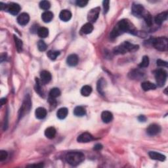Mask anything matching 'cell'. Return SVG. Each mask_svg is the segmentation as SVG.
<instances>
[{
    "instance_id": "6da1fadb",
    "label": "cell",
    "mask_w": 168,
    "mask_h": 168,
    "mask_svg": "<svg viewBox=\"0 0 168 168\" xmlns=\"http://www.w3.org/2000/svg\"><path fill=\"white\" fill-rule=\"evenodd\" d=\"M135 31L136 30L134 29L132 24L129 21L126 19H123L118 22L117 24L114 26L110 34V38L111 39H115L125 32H130L131 34H134Z\"/></svg>"
},
{
    "instance_id": "7a4b0ae2",
    "label": "cell",
    "mask_w": 168,
    "mask_h": 168,
    "mask_svg": "<svg viewBox=\"0 0 168 168\" xmlns=\"http://www.w3.org/2000/svg\"><path fill=\"white\" fill-rule=\"evenodd\" d=\"M139 49V45H133L128 41H125L114 49L115 55H123L127 52H134Z\"/></svg>"
},
{
    "instance_id": "3957f363",
    "label": "cell",
    "mask_w": 168,
    "mask_h": 168,
    "mask_svg": "<svg viewBox=\"0 0 168 168\" xmlns=\"http://www.w3.org/2000/svg\"><path fill=\"white\" fill-rule=\"evenodd\" d=\"M85 160V156L82 152H70L66 155V160L72 166H76Z\"/></svg>"
},
{
    "instance_id": "277c9868",
    "label": "cell",
    "mask_w": 168,
    "mask_h": 168,
    "mask_svg": "<svg viewBox=\"0 0 168 168\" xmlns=\"http://www.w3.org/2000/svg\"><path fill=\"white\" fill-rule=\"evenodd\" d=\"M151 44L160 51H166L168 48V39L166 37L150 39Z\"/></svg>"
},
{
    "instance_id": "5b68a950",
    "label": "cell",
    "mask_w": 168,
    "mask_h": 168,
    "mask_svg": "<svg viewBox=\"0 0 168 168\" xmlns=\"http://www.w3.org/2000/svg\"><path fill=\"white\" fill-rule=\"evenodd\" d=\"M31 107H32L31 98L30 97V95L27 94L24 97V99L22 103L21 109L19 110V119H21V118L24 116L26 114H28L30 110Z\"/></svg>"
},
{
    "instance_id": "8992f818",
    "label": "cell",
    "mask_w": 168,
    "mask_h": 168,
    "mask_svg": "<svg viewBox=\"0 0 168 168\" xmlns=\"http://www.w3.org/2000/svg\"><path fill=\"white\" fill-rule=\"evenodd\" d=\"M156 81L159 87H163L167 80V72L163 69H158L154 71Z\"/></svg>"
},
{
    "instance_id": "52a82bcc",
    "label": "cell",
    "mask_w": 168,
    "mask_h": 168,
    "mask_svg": "<svg viewBox=\"0 0 168 168\" xmlns=\"http://www.w3.org/2000/svg\"><path fill=\"white\" fill-rule=\"evenodd\" d=\"M100 11H101V8L99 7H95L90 10L87 15V20L89 22L92 24V23L96 22L97 19L98 18Z\"/></svg>"
},
{
    "instance_id": "ba28073f",
    "label": "cell",
    "mask_w": 168,
    "mask_h": 168,
    "mask_svg": "<svg viewBox=\"0 0 168 168\" xmlns=\"http://www.w3.org/2000/svg\"><path fill=\"white\" fill-rule=\"evenodd\" d=\"M131 11H132V14L134 16L139 17V16H143L144 14V8L142 5L138 4V3H133Z\"/></svg>"
},
{
    "instance_id": "9c48e42d",
    "label": "cell",
    "mask_w": 168,
    "mask_h": 168,
    "mask_svg": "<svg viewBox=\"0 0 168 168\" xmlns=\"http://www.w3.org/2000/svg\"><path fill=\"white\" fill-rule=\"evenodd\" d=\"M161 131V127L159 125L153 124L148 127L147 129V133L150 136H154L158 134Z\"/></svg>"
},
{
    "instance_id": "30bf717a",
    "label": "cell",
    "mask_w": 168,
    "mask_h": 168,
    "mask_svg": "<svg viewBox=\"0 0 168 168\" xmlns=\"http://www.w3.org/2000/svg\"><path fill=\"white\" fill-rule=\"evenodd\" d=\"M7 10L8 12L13 15H16L21 11V6L18 3H11L7 5Z\"/></svg>"
},
{
    "instance_id": "8fae6325",
    "label": "cell",
    "mask_w": 168,
    "mask_h": 168,
    "mask_svg": "<svg viewBox=\"0 0 168 168\" xmlns=\"http://www.w3.org/2000/svg\"><path fill=\"white\" fill-rule=\"evenodd\" d=\"M93 140V137L92 136L90 133H89L87 132L81 134L80 135H79L77 138L78 142L81 143H89L91 142V141Z\"/></svg>"
},
{
    "instance_id": "7c38bea8",
    "label": "cell",
    "mask_w": 168,
    "mask_h": 168,
    "mask_svg": "<svg viewBox=\"0 0 168 168\" xmlns=\"http://www.w3.org/2000/svg\"><path fill=\"white\" fill-rule=\"evenodd\" d=\"M30 21V16L26 13H22L17 17V22L21 26H25Z\"/></svg>"
},
{
    "instance_id": "4fadbf2b",
    "label": "cell",
    "mask_w": 168,
    "mask_h": 168,
    "mask_svg": "<svg viewBox=\"0 0 168 168\" xmlns=\"http://www.w3.org/2000/svg\"><path fill=\"white\" fill-rule=\"evenodd\" d=\"M51 80V74L47 70H44L40 74V81L43 84H47Z\"/></svg>"
},
{
    "instance_id": "5bb4252c",
    "label": "cell",
    "mask_w": 168,
    "mask_h": 168,
    "mask_svg": "<svg viewBox=\"0 0 168 168\" xmlns=\"http://www.w3.org/2000/svg\"><path fill=\"white\" fill-rule=\"evenodd\" d=\"M59 18H60V19L62 21L67 22L71 19L72 13L70 11H68V10H62L60 13V14H59Z\"/></svg>"
},
{
    "instance_id": "9a60e30c",
    "label": "cell",
    "mask_w": 168,
    "mask_h": 168,
    "mask_svg": "<svg viewBox=\"0 0 168 168\" xmlns=\"http://www.w3.org/2000/svg\"><path fill=\"white\" fill-rule=\"evenodd\" d=\"M47 110L43 107H39L35 111L36 118L39 120L44 119L47 116Z\"/></svg>"
},
{
    "instance_id": "2e32d148",
    "label": "cell",
    "mask_w": 168,
    "mask_h": 168,
    "mask_svg": "<svg viewBox=\"0 0 168 168\" xmlns=\"http://www.w3.org/2000/svg\"><path fill=\"white\" fill-rule=\"evenodd\" d=\"M167 16H168V12L164 11L155 17L154 21H155V22L157 24L161 25L167 19Z\"/></svg>"
},
{
    "instance_id": "e0dca14e",
    "label": "cell",
    "mask_w": 168,
    "mask_h": 168,
    "mask_svg": "<svg viewBox=\"0 0 168 168\" xmlns=\"http://www.w3.org/2000/svg\"><path fill=\"white\" fill-rule=\"evenodd\" d=\"M78 61L79 58L78 56L75 54H72L67 57V62L68 65L70 66V67H75V66L78 64Z\"/></svg>"
},
{
    "instance_id": "ac0fdd59",
    "label": "cell",
    "mask_w": 168,
    "mask_h": 168,
    "mask_svg": "<svg viewBox=\"0 0 168 168\" xmlns=\"http://www.w3.org/2000/svg\"><path fill=\"white\" fill-rule=\"evenodd\" d=\"M101 119L103 122L108 124L113 120V115L109 111H104L101 114Z\"/></svg>"
},
{
    "instance_id": "d6986e66",
    "label": "cell",
    "mask_w": 168,
    "mask_h": 168,
    "mask_svg": "<svg viewBox=\"0 0 168 168\" xmlns=\"http://www.w3.org/2000/svg\"><path fill=\"white\" fill-rule=\"evenodd\" d=\"M93 24H92L91 23L88 22L82 26L80 30V32L81 34H91V33L93 32Z\"/></svg>"
},
{
    "instance_id": "ffe728a7",
    "label": "cell",
    "mask_w": 168,
    "mask_h": 168,
    "mask_svg": "<svg viewBox=\"0 0 168 168\" xmlns=\"http://www.w3.org/2000/svg\"><path fill=\"white\" fill-rule=\"evenodd\" d=\"M149 155L151 159L161 161V162H164L166 160V156L163 155V154L156 152H149Z\"/></svg>"
},
{
    "instance_id": "44dd1931",
    "label": "cell",
    "mask_w": 168,
    "mask_h": 168,
    "mask_svg": "<svg viewBox=\"0 0 168 168\" xmlns=\"http://www.w3.org/2000/svg\"><path fill=\"white\" fill-rule=\"evenodd\" d=\"M53 16H54V15L52 12L46 11L44 13H42L41 19L43 20V21H44V22L47 23L52 21L53 19Z\"/></svg>"
},
{
    "instance_id": "7402d4cb",
    "label": "cell",
    "mask_w": 168,
    "mask_h": 168,
    "mask_svg": "<svg viewBox=\"0 0 168 168\" xmlns=\"http://www.w3.org/2000/svg\"><path fill=\"white\" fill-rule=\"evenodd\" d=\"M143 72L135 69L131 72V73L129 74V76L133 80H140L141 78L143 77Z\"/></svg>"
},
{
    "instance_id": "603a6c76",
    "label": "cell",
    "mask_w": 168,
    "mask_h": 168,
    "mask_svg": "<svg viewBox=\"0 0 168 168\" xmlns=\"http://www.w3.org/2000/svg\"><path fill=\"white\" fill-rule=\"evenodd\" d=\"M141 87L144 91H148L150 90H154L156 88V85L150 81H144L141 84Z\"/></svg>"
},
{
    "instance_id": "cb8c5ba5",
    "label": "cell",
    "mask_w": 168,
    "mask_h": 168,
    "mask_svg": "<svg viewBox=\"0 0 168 168\" xmlns=\"http://www.w3.org/2000/svg\"><path fill=\"white\" fill-rule=\"evenodd\" d=\"M45 135L49 139H52L56 135V130L53 127H49L45 131Z\"/></svg>"
},
{
    "instance_id": "d4e9b609",
    "label": "cell",
    "mask_w": 168,
    "mask_h": 168,
    "mask_svg": "<svg viewBox=\"0 0 168 168\" xmlns=\"http://www.w3.org/2000/svg\"><path fill=\"white\" fill-rule=\"evenodd\" d=\"M68 114V110L67 108H61L60 109H58L57 112V116L58 119L63 120L67 116Z\"/></svg>"
},
{
    "instance_id": "484cf974",
    "label": "cell",
    "mask_w": 168,
    "mask_h": 168,
    "mask_svg": "<svg viewBox=\"0 0 168 168\" xmlns=\"http://www.w3.org/2000/svg\"><path fill=\"white\" fill-rule=\"evenodd\" d=\"M85 114H86V111H85V109L83 107L78 106L74 108V114L75 116H84Z\"/></svg>"
},
{
    "instance_id": "4316f807",
    "label": "cell",
    "mask_w": 168,
    "mask_h": 168,
    "mask_svg": "<svg viewBox=\"0 0 168 168\" xmlns=\"http://www.w3.org/2000/svg\"><path fill=\"white\" fill-rule=\"evenodd\" d=\"M37 33L39 37L45 38H47L49 35V30L45 27H40L38 30Z\"/></svg>"
},
{
    "instance_id": "83f0119b",
    "label": "cell",
    "mask_w": 168,
    "mask_h": 168,
    "mask_svg": "<svg viewBox=\"0 0 168 168\" xmlns=\"http://www.w3.org/2000/svg\"><path fill=\"white\" fill-rule=\"evenodd\" d=\"M92 92V87L90 85H84L81 90V94L84 97L90 96Z\"/></svg>"
},
{
    "instance_id": "f1b7e54d",
    "label": "cell",
    "mask_w": 168,
    "mask_h": 168,
    "mask_svg": "<svg viewBox=\"0 0 168 168\" xmlns=\"http://www.w3.org/2000/svg\"><path fill=\"white\" fill-rule=\"evenodd\" d=\"M14 39L15 42V46L16 48V50L19 53H21L22 51V41L21 39H20L17 36H14Z\"/></svg>"
},
{
    "instance_id": "f546056e",
    "label": "cell",
    "mask_w": 168,
    "mask_h": 168,
    "mask_svg": "<svg viewBox=\"0 0 168 168\" xmlns=\"http://www.w3.org/2000/svg\"><path fill=\"white\" fill-rule=\"evenodd\" d=\"M61 93V92L58 88H53L49 92V97L53 98H55L60 96Z\"/></svg>"
},
{
    "instance_id": "4dcf8cb0",
    "label": "cell",
    "mask_w": 168,
    "mask_h": 168,
    "mask_svg": "<svg viewBox=\"0 0 168 168\" xmlns=\"http://www.w3.org/2000/svg\"><path fill=\"white\" fill-rule=\"evenodd\" d=\"M41 82L39 80L38 78H36V91L40 95V96H43L44 95V93H43L42 89H41Z\"/></svg>"
},
{
    "instance_id": "1f68e13d",
    "label": "cell",
    "mask_w": 168,
    "mask_h": 168,
    "mask_svg": "<svg viewBox=\"0 0 168 168\" xmlns=\"http://www.w3.org/2000/svg\"><path fill=\"white\" fill-rule=\"evenodd\" d=\"M60 55V52L58 51H49L47 53V57L51 61H55L57 58L58 56Z\"/></svg>"
},
{
    "instance_id": "d6a6232c",
    "label": "cell",
    "mask_w": 168,
    "mask_h": 168,
    "mask_svg": "<svg viewBox=\"0 0 168 168\" xmlns=\"http://www.w3.org/2000/svg\"><path fill=\"white\" fill-rule=\"evenodd\" d=\"M105 81L103 80V78H101V80H98L97 83V90L98 93L101 95H104V91H103V87L104 86Z\"/></svg>"
},
{
    "instance_id": "836d02e7",
    "label": "cell",
    "mask_w": 168,
    "mask_h": 168,
    "mask_svg": "<svg viewBox=\"0 0 168 168\" xmlns=\"http://www.w3.org/2000/svg\"><path fill=\"white\" fill-rule=\"evenodd\" d=\"M143 16L144 17V21H145L147 24L148 26H151L152 25V16L150 15L149 13H144Z\"/></svg>"
},
{
    "instance_id": "e575fe53",
    "label": "cell",
    "mask_w": 168,
    "mask_h": 168,
    "mask_svg": "<svg viewBox=\"0 0 168 168\" xmlns=\"http://www.w3.org/2000/svg\"><path fill=\"white\" fill-rule=\"evenodd\" d=\"M149 58L147 56H144L142 61H141V63L139 64V67L141 68H147L149 67Z\"/></svg>"
},
{
    "instance_id": "d590c367",
    "label": "cell",
    "mask_w": 168,
    "mask_h": 168,
    "mask_svg": "<svg viewBox=\"0 0 168 168\" xmlns=\"http://www.w3.org/2000/svg\"><path fill=\"white\" fill-rule=\"evenodd\" d=\"M39 7L44 10H48L51 7V3L48 1H42L39 3Z\"/></svg>"
},
{
    "instance_id": "8d00e7d4",
    "label": "cell",
    "mask_w": 168,
    "mask_h": 168,
    "mask_svg": "<svg viewBox=\"0 0 168 168\" xmlns=\"http://www.w3.org/2000/svg\"><path fill=\"white\" fill-rule=\"evenodd\" d=\"M38 49L40 51H45L46 49H47V44L45 43L42 41V40H39L38 43Z\"/></svg>"
},
{
    "instance_id": "74e56055",
    "label": "cell",
    "mask_w": 168,
    "mask_h": 168,
    "mask_svg": "<svg viewBox=\"0 0 168 168\" xmlns=\"http://www.w3.org/2000/svg\"><path fill=\"white\" fill-rule=\"evenodd\" d=\"M109 4H110V1H104L103 2V8H104V14H107L108 13V10H109Z\"/></svg>"
},
{
    "instance_id": "f35d334b",
    "label": "cell",
    "mask_w": 168,
    "mask_h": 168,
    "mask_svg": "<svg viewBox=\"0 0 168 168\" xmlns=\"http://www.w3.org/2000/svg\"><path fill=\"white\" fill-rule=\"evenodd\" d=\"M87 3L88 1H85V0H78V1L75 2V4L78 7H84L87 5Z\"/></svg>"
},
{
    "instance_id": "ab89813d",
    "label": "cell",
    "mask_w": 168,
    "mask_h": 168,
    "mask_svg": "<svg viewBox=\"0 0 168 168\" xmlns=\"http://www.w3.org/2000/svg\"><path fill=\"white\" fill-rule=\"evenodd\" d=\"M8 156V153L5 150H1L0 151V161H3L7 159V158Z\"/></svg>"
},
{
    "instance_id": "60d3db41",
    "label": "cell",
    "mask_w": 168,
    "mask_h": 168,
    "mask_svg": "<svg viewBox=\"0 0 168 168\" xmlns=\"http://www.w3.org/2000/svg\"><path fill=\"white\" fill-rule=\"evenodd\" d=\"M156 63L157 65L159 66V67H167V62L166 61L160 60V59H158V60L156 61Z\"/></svg>"
},
{
    "instance_id": "b9f144b4",
    "label": "cell",
    "mask_w": 168,
    "mask_h": 168,
    "mask_svg": "<svg viewBox=\"0 0 168 168\" xmlns=\"http://www.w3.org/2000/svg\"><path fill=\"white\" fill-rule=\"evenodd\" d=\"M102 149H103V146H102L101 144H95V147H94V150H100Z\"/></svg>"
},
{
    "instance_id": "7bdbcfd3",
    "label": "cell",
    "mask_w": 168,
    "mask_h": 168,
    "mask_svg": "<svg viewBox=\"0 0 168 168\" xmlns=\"http://www.w3.org/2000/svg\"><path fill=\"white\" fill-rule=\"evenodd\" d=\"M0 9H1V11L7 9V5H6V4H5V3L1 2L0 3Z\"/></svg>"
},
{
    "instance_id": "ee69618b",
    "label": "cell",
    "mask_w": 168,
    "mask_h": 168,
    "mask_svg": "<svg viewBox=\"0 0 168 168\" xmlns=\"http://www.w3.org/2000/svg\"><path fill=\"white\" fill-rule=\"evenodd\" d=\"M138 119H139L140 121H143V122H144V121H146L147 118L144 116H140L139 118H138Z\"/></svg>"
},
{
    "instance_id": "f6af8a7d",
    "label": "cell",
    "mask_w": 168,
    "mask_h": 168,
    "mask_svg": "<svg viewBox=\"0 0 168 168\" xmlns=\"http://www.w3.org/2000/svg\"><path fill=\"white\" fill-rule=\"evenodd\" d=\"M0 101H1V106H3V104H5L7 103V99L6 98H1V100H0Z\"/></svg>"
},
{
    "instance_id": "bcb514c9",
    "label": "cell",
    "mask_w": 168,
    "mask_h": 168,
    "mask_svg": "<svg viewBox=\"0 0 168 168\" xmlns=\"http://www.w3.org/2000/svg\"><path fill=\"white\" fill-rule=\"evenodd\" d=\"M30 167H41L44 166L42 164H35V165H31V166H28Z\"/></svg>"
},
{
    "instance_id": "7dc6e473",
    "label": "cell",
    "mask_w": 168,
    "mask_h": 168,
    "mask_svg": "<svg viewBox=\"0 0 168 168\" xmlns=\"http://www.w3.org/2000/svg\"><path fill=\"white\" fill-rule=\"evenodd\" d=\"M6 56H7V55L5 53H3V54L1 55V62L3 61V59H5H5H6Z\"/></svg>"
}]
</instances>
